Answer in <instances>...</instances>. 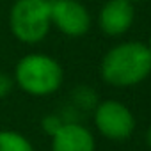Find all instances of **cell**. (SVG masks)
Wrapping results in <instances>:
<instances>
[{
    "label": "cell",
    "instance_id": "5b68a950",
    "mask_svg": "<svg viewBox=\"0 0 151 151\" xmlns=\"http://www.w3.org/2000/svg\"><path fill=\"white\" fill-rule=\"evenodd\" d=\"M52 27L68 37H82L91 29V13L78 0H50Z\"/></svg>",
    "mask_w": 151,
    "mask_h": 151
},
{
    "label": "cell",
    "instance_id": "52a82bcc",
    "mask_svg": "<svg viewBox=\"0 0 151 151\" xmlns=\"http://www.w3.org/2000/svg\"><path fill=\"white\" fill-rule=\"evenodd\" d=\"M96 142L89 128L77 121H66L52 135V151H94Z\"/></svg>",
    "mask_w": 151,
    "mask_h": 151
},
{
    "label": "cell",
    "instance_id": "8992f818",
    "mask_svg": "<svg viewBox=\"0 0 151 151\" xmlns=\"http://www.w3.org/2000/svg\"><path fill=\"white\" fill-rule=\"evenodd\" d=\"M133 20H135V9L133 4L128 0H107L100 9L98 16L100 29L112 37L126 34L133 25Z\"/></svg>",
    "mask_w": 151,
    "mask_h": 151
},
{
    "label": "cell",
    "instance_id": "ba28073f",
    "mask_svg": "<svg viewBox=\"0 0 151 151\" xmlns=\"http://www.w3.org/2000/svg\"><path fill=\"white\" fill-rule=\"evenodd\" d=\"M0 151H36L32 142L14 130H0Z\"/></svg>",
    "mask_w": 151,
    "mask_h": 151
},
{
    "label": "cell",
    "instance_id": "7c38bea8",
    "mask_svg": "<svg viewBox=\"0 0 151 151\" xmlns=\"http://www.w3.org/2000/svg\"><path fill=\"white\" fill-rule=\"evenodd\" d=\"M146 142H147V146L151 147V126L147 128V133H146Z\"/></svg>",
    "mask_w": 151,
    "mask_h": 151
},
{
    "label": "cell",
    "instance_id": "277c9868",
    "mask_svg": "<svg viewBox=\"0 0 151 151\" xmlns=\"http://www.w3.org/2000/svg\"><path fill=\"white\" fill-rule=\"evenodd\" d=\"M94 126L105 139L126 140L133 135L137 121L124 103L105 100L94 107Z\"/></svg>",
    "mask_w": 151,
    "mask_h": 151
},
{
    "label": "cell",
    "instance_id": "7a4b0ae2",
    "mask_svg": "<svg viewBox=\"0 0 151 151\" xmlns=\"http://www.w3.org/2000/svg\"><path fill=\"white\" fill-rule=\"evenodd\" d=\"M13 80L14 86L29 96H50L60 89L64 82V69L52 55L34 52L23 55L16 62Z\"/></svg>",
    "mask_w": 151,
    "mask_h": 151
},
{
    "label": "cell",
    "instance_id": "4fadbf2b",
    "mask_svg": "<svg viewBox=\"0 0 151 151\" xmlns=\"http://www.w3.org/2000/svg\"><path fill=\"white\" fill-rule=\"evenodd\" d=\"M128 2H132V4H135V2H144V0H128Z\"/></svg>",
    "mask_w": 151,
    "mask_h": 151
},
{
    "label": "cell",
    "instance_id": "3957f363",
    "mask_svg": "<svg viewBox=\"0 0 151 151\" xmlns=\"http://www.w3.org/2000/svg\"><path fill=\"white\" fill-rule=\"evenodd\" d=\"M11 34L23 45L41 43L50 29V0H14L7 16Z\"/></svg>",
    "mask_w": 151,
    "mask_h": 151
},
{
    "label": "cell",
    "instance_id": "6da1fadb",
    "mask_svg": "<svg viewBox=\"0 0 151 151\" xmlns=\"http://www.w3.org/2000/svg\"><path fill=\"white\" fill-rule=\"evenodd\" d=\"M101 78L114 87H133L151 75V50L140 41L112 46L100 64Z\"/></svg>",
    "mask_w": 151,
    "mask_h": 151
},
{
    "label": "cell",
    "instance_id": "5bb4252c",
    "mask_svg": "<svg viewBox=\"0 0 151 151\" xmlns=\"http://www.w3.org/2000/svg\"><path fill=\"white\" fill-rule=\"evenodd\" d=\"M147 46H149V50H151V36H149V45H147Z\"/></svg>",
    "mask_w": 151,
    "mask_h": 151
},
{
    "label": "cell",
    "instance_id": "9c48e42d",
    "mask_svg": "<svg viewBox=\"0 0 151 151\" xmlns=\"http://www.w3.org/2000/svg\"><path fill=\"white\" fill-rule=\"evenodd\" d=\"M73 101L82 109H94L98 105L96 93L87 86H80V87H77L73 91Z\"/></svg>",
    "mask_w": 151,
    "mask_h": 151
},
{
    "label": "cell",
    "instance_id": "30bf717a",
    "mask_svg": "<svg viewBox=\"0 0 151 151\" xmlns=\"http://www.w3.org/2000/svg\"><path fill=\"white\" fill-rule=\"evenodd\" d=\"M64 123H66V119H64L62 116H59V114H48V116H45V117L41 119V128H43V132H45L46 135L52 137Z\"/></svg>",
    "mask_w": 151,
    "mask_h": 151
},
{
    "label": "cell",
    "instance_id": "8fae6325",
    "mask_svg": "<svg viewBox=\"0 0 151 151\" xmlns=\"http://www.w3.org/2000/svg\"><path fill=\"white\" fill-rule=\"evenodd\" d=\"M13 87H14L13 77H11V75H7V73H2V71H0V101H2L6 96L11 94Z\"/></svg>",
    "mask_w": 151,
    "mask_h": 151
}]
</instances>
